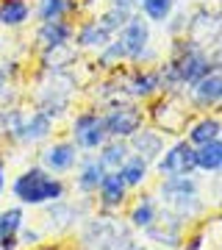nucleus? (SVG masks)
<instances>
[{"label": "nucleus", "instance_id": "nucleus-1", "mask_svg": "<svg viewBox=\"0 0 222 250\" xmlns=\"http://www.w3.org/2000/svg\"><path fill=\"white\" fill-rule=\"evenodd\" d=\"M78 242L83 250H150L136 231L117 214H89L78 225Z\"/></svg>", "mask_w": 222, "mask_h": 250}, {"label": "nucleus", "instance_id": "nucleus-2", "mask_svg": "<svg viewBox=\"0 0 222 250\" xmlns=\"http://www.w3.org/2000/svg\"><path fill=\"white\" fill-rule=\"evenodd\" d=\"M150 47V22L142 14H131L125 20V25L111 36V42L98 50V64L103 70H114L122 62L142 64Z\"/></svg>", "mask_w": 222, "mask_h": 250}, {"label": "nucleus", "instance_id": "nucleus-3", "mask_svg": "<svg viewBox=\"0 0 222 250\" xmlns=\"http://www.w3.org/2000/svg\"><path fill=\"white\" fill-rule=\"evenodd\" d=\"M9 189H11V197L22 208H42V206L70 195V184L61 175L47 172L42 164H31L25 170H20L11 178Z\"/></svg>", "mask_w": 222, "mask_h": 250}, {"label": "nucleus", "instance_id": "nucleus-4", "mask_svg": "<svg viewBox=\"0 0 222 250\" xmlns=\"http://www.w3.org/2000/svg\"><path fill=\"white\" fill-rule=\"evenodd\" d=\"M153 195L159 200V206H167L169 211H175L178 217H183L189 225H195L197 220H203L208 214L211 206L205 203L203 187L195 175H175V178H159Z\"/></svg>", "mask_w": 222, "mask_h": 250}, {"label": "nucleus", "instance_id": "nucleus-5", "mask_svg": "<svg viewBox=\"0 0 222 250\" xmlns=\"http://www.w3.org/2000/svg\"><path fill=\"white\" fill-rule=\"evenodd\" d=\"M169 64L175 70L178 86H192L203 75L220 70V56H217V47H200L189 39H175Z\"/></svg>", "mask_w": 222, "mask_h": 250}, {"label": "nucleus", "instance_id": "nucleus-6", "mask_svg": "<svg viewBox=\"0 0 222 250\" xmlns=\"http://www.w3.org/2000/svg\"><path fill=\"white\" fill-rule=\"evenodd\" d=\"M189 228H192V225H189L183 217H178L175 211H169L167 206H159V211H156V220H153V223L142 231V236L150 242V245H156V248H164V250H183Z\"/></svg>", "mask_w": 222, "mask_h": 250}, {"label": "nucleus", "instance_id": "nucleus-7", "mask_svg": "<svg viewBox=\"0 0 222 250\" xmlns=\"http://www.w3.org/2000/svg\"><path fill=\"white\" fill-rule=\"evenodd\" d=\"M103 123H106L108 136H114V139H131L147 123V114H144V108L136 100H117V103L103 106Z\"/></svg>", "mask_w": 222, "mask_h": 250}, {"label": "nucleus", "instance_id": "nucleus-8", "mask_svg": "<svg viewBox=\"0 0 222 250\" xmlns=\"http://www.w3.org/2000/svg\"><path fill=\"white\" fill-rule=\"evenodd\" d=\"M92 197H81V200H70V195L61 197V200H53V203L42 206L44 217H47V231L53 233H70L78 231V225L92 214V206H89Z\"/></svg>", "mask_w": 222, "mask_h": 250}, {"label": "nucleus", "instance_id": "nucleus-9", "mask_svg": "<svg viewBox=\"0 0 222 250\" xmlns=\"http://www.w3.org/2000/svg\"><path fill=\"white\" fill-rule=\"evenodd\" d=\"M106 139H108V131H106V123H103V111L86 108V111H78V114L72 117L70 142L81 153H95Z\"/></svg>", "mask_w": 222, "mask_h": 250}, {"label": "nucleus", "instance_id": "nucleus-10", "mask_svg": "<svg viewBox=\"0 0 222 250\" xmlns=\"http://www.w3.org/2000/svg\"><path fill=\"white\" fill-rule=\"evenodd\" d=\"M153 170L159 172V178H175V175H195V147L186 139H175L172 145L164 147Z\"/></svg>", "mask_w": 222, "mask_h": 250}, {"label": "nucleus", "instance_id": "nucleus-11", "mask_svg": "<svg viewBox=\"0 0 222 250\" xmlns=\"http://www.w3.org/2000/svg\"><path fill=\"white\" fill-rule=\"evenodd\" d=\"M183 34H189V42L200 47H217L220 45V14L208 6H200L192 14H186Z\"/></svg>", "mask_w": 222, "mask_h": 250}, {"label": "nucleus", "instance_id": "nucleus-12", "mask_svg": "<svg viewBox=\"0 0 222 250\" xmlns=\"http://www.w3.org/2000/svg\"><path fill=\"white\" fill-rule=\"evenodd\" d=\"M150 123L153 128H159L161 134L178 136L186 131V114L178 108V92H167V98H159L150 106Z\"/></svg>", "mask_w": 222, "mask_h": 250}, {"label": "nucleus", "instance_id": "nucleus-13", "mask_svg": "<svg viewBox=\"0 0 222 250\" xmlns=\"http://www.w3.org/2000/svg\"><path fill=\"white\" fill-rule=\"evenodd\" d=\"M78 159H81V150L70 139H59V142L44 145L42 153H39V164L53 175H70L78 167Z\"/></svg>", "mask_w": 222, "mask_h": 250}, {"label": "nucleus", "instance_id": "nucleus-14", "mask_svg": "<svg viewBox=\"0 0 222 250\" xmlns=\"http://www.w3.org/2000/svg\"><path fill=\"white\" fill-rule=\"evenodd\" d=\"M95 200H98V211L103 214H117L128 206V197H131V189L125 187V181L120 178V172H106L103 181H100L98 192H95Z\"/></svg>", "mask_w": 222, "mask_h": 250}, {"label": "nucleus", "instance_id": "nucleus-15", "mask_svg": "<svg viewBox=\"0 0 222 250\" xmlns=\"http://www.w3.org/2000/svg\"><path fill=\"white\" fill-rule=\"evenodd\" d=\"M75 178H72V187L81 197H92L95 192H98L100 181H103V175H106V170H103V164L98 161V156L95 153H81L78 159V167H75Z\"/></svg>", "mask_w": 222, "mask_h": 250}, {"label": "nucleus", "instance_id": "nucleus-16", "mask_svg": "<svg viewBox=\"0 0 222 250\" xmlns=\"http://www.w3.org/2000/svg\"><path fill=\"white\" fill-rule=\"evenodd\" d=\"M128 147H131L133 156H139V159H144L147 164H156V159H159L161 153H164V147H167V136L161 134L159 128H153V125L144 123L136 134L128 139Z\"/></svg>", "mask_w": 222, "mask_h": 250}, {"label": "nucleus", "instance_id": "nucleus-17", "mask_svg": "<svg viewBox=\"0 0 222 250\" xmlns=\"http://www.w3.org/2000/svg\"><path fill=\"white\" fill-rule=\"evenodd\" d=\"M159 92H161L159 67H139V70L125 72V95L131 100L156 98Z\"/></svg>", "mask_w": 222, "mask_h": 250}, {"label": "nucleus", "instance_id": "nucleus-18", "mask_svg": "<svg viewBox=\"0 0 222 250\" xmlns=\"http://www.w3.org/2000/svg\"><path fill=\"white\" fill-rule=\"evenodd\" d=\"M50 134H53V120L44 111L34 108V111L22 114V125L14 136V145H25V147L28 145H42L50 139Z\"/></svg>", "mask_w": 222, "mask_h": 250}, {"label": "nucleus", "instance_id": "nucleus-19", "mask_svg": "<svg viewBox=\"0 0 222 250\" xmlns=\"http://www.w3.org/2000/svg\"><path fill=\"white\" fill-rule=\"evenodd\" d=\"M189 92V103L195 108H217L222 100V75L220 70L203 75L200 81H195L192 86H186Z\"/></svg>", "mask_w": 222, "mask_h": 250}, {"label": "nucleus", "instance_id": "nucleus-20", "mask_svg": "<svg viewBox=\"0 0 222 250\" xmlns=\"http://www.w3.org/2000/svg\"><path fill=\"white\" fill-rule=\"evenodd\" d=\"M72 28L70 20H50V22H39V28L34 31V45L42 50H53V47H61V45H70L72 42Z\"/></svg>", "mask_w": 222, "mask_h": 250}, {"label": "nucleus", "instance_id": "nucleus-21", "mask_svg": "<svg viewBox=\"0 0 222 250\" xmlns=\"http://www.w3.org/2000/svg\"><path fill=\"white\" fill-rule=\"evenodd\" d=\"M220 136H222V123H220V117H214V114H203V117H197V120H192L186 125V131H183V139L192 147L208 145L214 139H220Z\"/></svg>", "mask_w": 222, "mask_h": 250}, {"label": "nucleus", "instance_id": "nucleus-22", "mask_svg": "<svg viewBox=\"0 0 222 250\" xmlns=\"http://www.w3.org/2000/svg\"><path fill=\"white\" fill-rule=\"evenodd\" d=\"M156 211H159V200L153 192H142V195L133 200V206L128 208V214H125V223L131 225L136 233H142L147 225L156 220Z\"/></svg>", "mask_w": 222, "mask_h": 250}, {"label": "nucleus", "instance_id": "nucleus-23", "mask_svg": "<svg viewBox=\"0 0 222 250\" xmlns=\"http://www.w3.org/2000/svg\"><path fill=\"white\" fill-rule=\"evenodd\" d=\"M72 39H75V47H78V50H100V47H106L108 42H111V34L100 25L98 20H86V22H81V28L72 34Z\"/></svg>", "mask_w": 222, "mask_h": 250}, {"label": "nucleus", "instance_id": "nucleus-24", "mask_svg": "<svg viewBox=\"0 0 222 250\" xmlns=\"http://www.w3.org/2000/svg\"><path fill=\"white\" fill-rule=\"evenodd\" d=\"M95 156H98V161L103 164V170L106 172H117L120 167H122V161L131 156L128 139H114V136H108L106 142L95 150Z\"/></svg>", "mask_w": 222, "mask_h": 250}, {"label": "nucleus", "instance_id": "nucleus-25", "mask_svg": "<svg viewBox=\"0 0 222 250\" xmlns=\"http://www.w3.org/2000/svg\"><path fill=\"white\" fill-rule=\"evenodd\" d=\"M150 164H147V161L144 159H139V156H128V159L122 161V167H120V178L125 181V187L131 189V192H139V189L144 187V184H147V178H150Z\"/></svg>", "mask_w": 222, "mask_h": 250}, {"label": "nucleus", "instance_id": "nucleus-26", "mask_svg": "<svg viewBox=\"0 0 222 250\" xmlns=\"http://www.w3.org/2000/svg\"><path fill=\"white\" fill-rule=\"evenodd\" d=\"M195 170L205 172V175H217L222 170V142L220 139L195 147Z\"/></svg>", "mask_w": 222, "mask_h": 250}, {"label": "nucleus", "instance_id": "nucleus-27", "mask_svg": "<svg viewBox=\"0 0 222 250\" xmlns=\"http://www.w3.org/2000/svg\"><path fill=\"white\" fill-rule=\"evenodd\" d=\"M39 62H42V70H70V64L78 62V47L61 45L53 50H42Z\"/></svg>", "mask_w": 222, "mask_h": 250}, {"label": "nucleus", "instance_id": "nucleus-28", "mask_svg": "<svg viewBox=\"0 0 222 250\" xmlns=\"http://www.w3.org/2000/svg\"><path fill=\"white\" fill-rule=\"evenodd\" d=\"M31 17L28 0H0V25L3 28H20Z\"/></svg>", "mask_w": 222, "mask_h": 250}, {"label": "nucleus", "instance_id": "nucleus-29", "mask_svg": "<svg viewBox=\"0 0 222 250\" xmlns=\"http://www.w3.org/2000/svg\"><path fill=\"white\" fill-rule=\"evenodd\" d=\"M72 11H78L75 0H39L36 17L39 22H50V20H67Z\"/></svg>", "mask_w": 222, "mask_h": 250}, {"label": "nucleus", "instance_id": "nucleus-30", "mask_svg": "<svg viewBox=\"0 0 222 250\" xmlns=\"http://www.w3.org/2000/svg\"><path fill=\"white\" fill-rule=\"evenodd\" d=\"M25 223H28L25 208H22L20 203L0 208V236H17L20 228H22Z\"/></svg>", "mask_w": 222, "mask_h": 250}, {"label": "nucleus", "instance_id": "nucleus-31", "mask_svg": "<svg viewBox=\"0 0 222 250\" xmlns=\"http://www.w3.org/2000/svg\"><path fill=\"white\" fill-rule=\"evenodd\" d=\"M147 22H167L175 11V0H136Z\"/></svg>", "mask_w": 222, "mask_h": 250}, {"label": "nucleus", "instance_id": "nucleus-32", "mask_svg": "<svg viewBox=\"0 0 222 250\" xmlns=\"http://www.w3.org/2000/svg\"><path fill=\"white\" fill-rule=\"evenodd\" d=\"M131 14H133V11H122V9H114V6H111V9H106L103 14H100V17H95V20H98L103 28H106L108 34L114 36L117 31L125 25V20L131 17Z\"/></svg>", "mask_w": 222, "mask_h": 250}, {"label": "nucleus", "instance_id": "nucleus-33", "mask_svg": "<svg viewBox=\"0 0 222 250\" xmlns=\"http://www.w3.org/2000/svg\"><path fill=\"white\" fill-rule=\"evenodd\" d=\"M20 250H36L39 245H44V228H34V225H22L20 228Z\"/></svg>", "mask_w": 222, "mask_h": 250}, {"label": "nucleus", "instance_id": "nucleus-34", "mask_svg": "<svg viewBox=\"0 0 222 250\" xmlns=\"http://www.w3.org/2000/svg\"><path fill=\"white\" fill-rule=\"evenodd\" d=\"M9 75H11V70H9V67H0V106H9V103H6V89H9Z\"/></svg>", "mask_w": 222, "mask_h": 250}, {"label": "nucleus", "instance_id": "nucleus-35", "mask_svg": "<svg viewBox=\"0 0 222 250\" xmlns=\"http://www.w3.org/2000/svg\"><path fill=\"white\" fill-rule=\"evenodd\" d=\"M9 108L11 106H0V142L9 139Z\"/></svg>", "mask_w": 222, "mask_h": 250}, {"label": "nucleus", "instance_id": "nucleus-36", "mask_svg": "<svg viewBox=\"0 0 222 250\" xmlns=\"http://www.w3.org/2000/svg\"><path fill=\"white\" fill-rule=\"evenodd\" d=\"M183 28H186V14H175L172 22H169V34L178 36V34H183Z\"/></svg>", "mask_w": 222, "mask_h": 250}, {"label": "nucleus", "instance_id": "nucleus-37", "mask_svg": "<svg viewBox=\"0 0 222 250\" xmlns=\"http://www.w3.org/2000/svg\"><path fill=\"white\" fill-rule=\"evenodd\" d=\"M6 187H9V178H6V161H0V197H3Z\"/></svg>", "mask_w": 222, "mask_h": 250}, {"label": "nucleus", "instance_id": "nucleus-38", "mask_svg": "<svg viewBox=\"0 0 222 250\" xmlns=\"http://www.w3.org/2000/svg\"><path fill=\"white\" fill-rule=\"evenodd\" d=\"M0 161H6V159H3V156H0Z\"/></svg>", "mask_w": 222, "mask_h": 250}, {"label": "nucleus", "instance_id": "nucleus-39", "mask_svg": "<svg viewBox=\"0 0 222 250\" xmlns=\"http://www.w3.org/2000/svg\"><path fill=\"white\" fill-rule=\"evenodd\" d=\"M42 250H44V248H42Z\"/></svg>", "mask_w": 222, "mask_h": 250}]
</instances>
